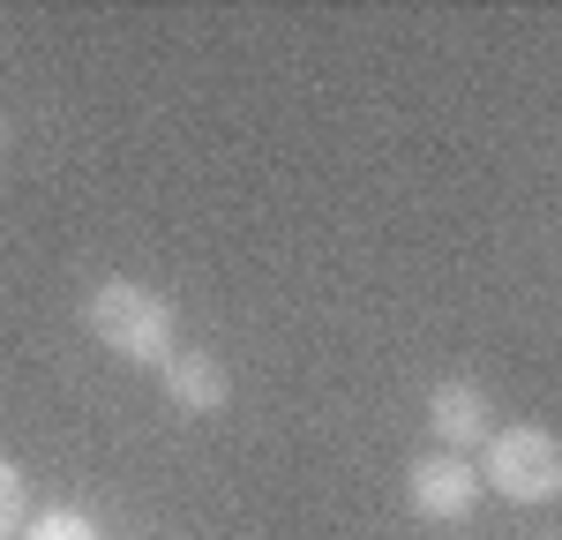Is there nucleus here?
Instances as JSON below:
<instances>
[{"instance_id": "nucleus-1", "label": "nucleus", "mask_w": 562, "mask_h": 540, "mask_svg": "<svg viewBox=\"0 0 562 540\" xmlns=\"http://www.w3.org/2000/svg\"><path fill=\"white\" fill-rule=\"evenodd\" d=\"M83 330L105 346V353L135 360V368H166L180 353L173 346V301L158 293V285H143V278H105L98 293L83 301Z\"/></svg>"}, {"instance_id": "nucleus-7", "label": "nucleus", "mask_w": 562, "mask_h": 540, "mask_svg": "<svg viewBox=\"0 0 562 540\" xmlns=\"http://www.w3.org/2000/svg\"><path fill=\"white\" fill-rule=\"evenodd\" d=\"M31 526V488H23V465H8L0 458V540L23 533Z\"/></svg>"}, {"instance_id": "nucleus-3", "label": "nucleus", "mask_w": 562, "mask_h": 540, "mask_svg": "<svg viewBox=\"0 0 562 540\" xmlns=\"http://www.w3.org/2000/svg\"><path fill=\"white\" fill-rule=\"evenodd\" d=\"M405 503H413V518H435V526L473 518V503H480L473 458H458V450H420V458L405 465Z\"/></svg>"}, {"instance_id": "nucleus-6", "label": "nucleus", "mask_w": 562, "mask_h": 540, "mask_svg": "<svg viewBox=\"0 0 562 540\" xmlns=\"http://www.w3.org/2000/svg\"><path fill=\"white\" fill-rule=\"evenodd\" d=\"M23 540H105V533H98V518H90V510L60 503V510H31Z\"/></svg>"}, {"instance_id": "nucleus-8", "label": "nucleus", "mask_w": 562, "mask_h": 540, "mask_svg": "<svg viewBox=\"0 0 562 540\" xmlns=\"http://www.w3.org/2000/svg\"><path fill=\"white\" fill-rule=\"evenodd\" d=\"M0 150H8V113H0Z\"/></svg>"}, {"instance_id": "nucleus-4", "label": "nucleus", "mask_w": 562, "mask_h": 540, "mask_svg": "<svg viewBox=\"0 0 562 540\" xmlns=\"http://www.w3.org/2000/svg\"><path fill=\"white\" fill-rule=\"evenodd\" d=\"M487 428H495V405H487V391L480 383H465V375H450V383H435L428 391V436L435 450H480L487 443Z\"/></svg>"}, {"instance_id": "nucleus-5", "label": "nucleus", "mask_w": 562, "mask_h": 540, "mask_svg": "<svg viewBox=\"0 0 562 540\" xmlns=\"http://www.w3.org/2000/svg\"><path fill=\"white\" fill-rule=\"evenodd\" d=\"M166 398L180 413H225L233 405V375L217 353H173L166 360Z\"/></svg>"}, {"instance_id": "nucleus-2", "label": "nucleus", "mask_w": 562, "mask_h": 540, "mask_svg": "<svg viewBox=\"0 0 562 540\" xmlns=\"http://www.w3.org/2000/svg\"><path fill=\"white\" fill-rule=\"evenodd\" d=\"M487 458H480V488H495L503 503H525V510H540V503H555L562 495V443L540 428V420H518V428H487Z\"/></svg>"}]
</instances>
